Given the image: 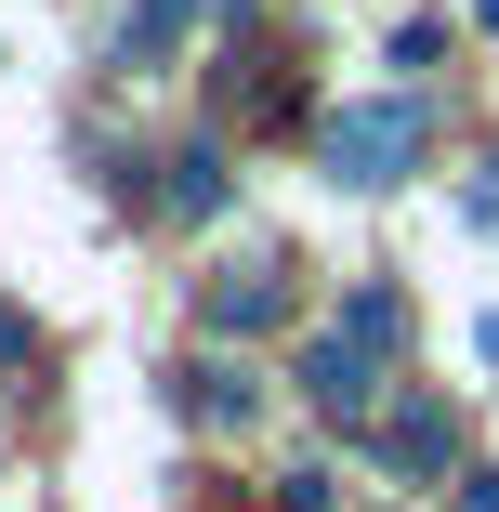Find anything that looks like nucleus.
<instances>
[{"label":"nucleus","instance_id":"nucleus-1","mask_svg":"<svg viewBox=\"0 0 499 512\" xmlns=\"http://www.w3.org/2000/svg\"><path fill=\"white\" fill-rule=\"evenodd\" d=\"M408 158H421V106H342L329 119V171L342 184H394Z\"/></svg>","mask_w":499,"mask_h":512},{"label":"nucleus","instance_id":"nucleus-2","mask_svg":"<svg viewBox=\"0 0 499 512\" xmlns=\"http://www.w3.org/2000/svg\"><path fill=\"white\" fill-rule=\"evenodd\" d=\"M303 394L329 407V421H368V394H381V381H368V342H355V329H329V342L303 355Z\"/></svg>","mask_w":499,"mask_h":512},{"label":"nucleus","instance_id":"nucleus-3","mask_svg":"<svg viewBox=\"0 0 499 512\" xmlns=\"http://www.w3.org/2000/svg\"><path fill=\"white\" fill-rule=\"evenodd\" d=\"M381 447H394V473H447V447H460V421H447V407L421 394V407H394V421H381Z\"/></svg>","mask_w":499,"mask_h":512},{"label":"nucleus","instance_id":"nucleus-4","mask_svg":"<svg viewBox=\"0 0 499 512\" xmlns=\"http://www.w3.org/2000/svg\"><path fill=\"white\" fill-rule=\"evenodd\" d=\"M276 316H289L276 263H250V276H224V289H211V329H276Z\"/></svg>","mask_w":499,"mask_h":512},{"label":"nucleus","instance_id":"nucleus-8","mask_svg":"<svg viewBox=\"0 0 499 512\" xmlns=\"http://www.w3.org/2000/svg\"><path fill=\"white\" fill-rule=\"evenodd\" d=\"M184 14H197V0H132V53H158V40H171Z\"/></svg>","mask_w":499,"mask_h":512},{"label":"nucleus","instance_id":"nucleus-5","mask_svg":"<svg viewBox=\"0 0 499 512\" xmlns=\"http://www.w3.org/2000/svg\"><path fill=\"white\" fill-rule=\"evenodd\" d=\"M158 197H171V211H184V224H211V211H224V145H184Z\"/></svg>","mask_w":499,"mask_h":512},{"label":"nucleus","instance_id":"nucleus-6","mask_svg":"<svg viewBox=\"0 0 499 512\" xmlns=\"http://www.w3.org/2000/svg\"><path fill=\"white\" fill-rule=\"evenodd\" d=\"M184 407H197V421H250L263 394H250V368H224V355H211V368H184Z\"/></svg>","mask_w":499,"mask_h":512},{"label":"nucleus","instance_id":"nucleus-7","mask_svg":"<svg viewBox=\"0 0 499 512\" xmlns=\"http://www.w3.org/2000/svg\"><path fill=\"white\" fill-rule=\"evenodd\" d=\"M342 329L381 355V342H408V302H394V289H355V302H342Z\"/></svg>","mask_w":499,"mask_h":512},{"label":"nucleus","instance_id":"nucleus-9","mask_svg":"<svg viewBox=\"0 0 499 512\" xmlns=\"http://www.w3.org/2000/svg\"><path fill=\"white\" fill-rule=\"evenodd\" d=\"M14 355H27V316H14V302H0V368H14Z\"/></svg>","mask_w":499,"mask_h":512}]
</instances>
